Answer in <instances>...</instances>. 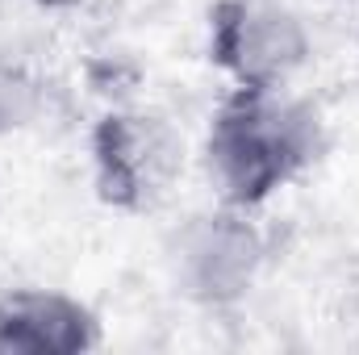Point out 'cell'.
I'll list each match as a JSON object with an SVG mask.
<instances>
[{"label": "cell", "mask_w": 359, "mask_h": 355, "mask_svg": "<svg viewBox=\"0 0 359 355\" xmlns=\"http://www.w3.org/2000/svg\"><path fill=\"white\" fill-rule=\"evenodd\" d=\"M326 130L313 105L284 88H234L205 134V172L222 205L259 209L318 163Z\"/></svg>", "instance_id": "1"}, {"label": "cell", "mask_w": 359, "mask_h": 355, "mask_svg": "<svg viewBox=\"0 0 359 355\" xmlns=\"http://www.w3.org/2000/svg\"><path fill=\"white\" fill-rule=\"evenodd\" d=\"M88 151L96 196L121 213L159 209L184 168V142L172 121L147 109H109L92 126Z\"/></svg>", "instance_id": "2"}, {"label": "cell", "mask_w": 359, "mask_h": 355, "mask_svg": "<svg viewBox=\"0 0 359 355\" xmlns=\"http://www.w3.org/2000/svg\"><path fill=\"white\" fill-rule=\"evenodd\" d=\"M313 55L305 21L280 0H213L209 63L234 88H284Z\"/></svg>", "instance_id": "3"}, {"label": "cell", "mask_w": 359, "mask_h": 355, "mask_svg": "<svg viewBox=\"0 0 359 355\" xmlns=\"http://www.w3.org/2000/svg\"><path fill=\"white\" fill-rule=\"evenodd\" d=\"M259 264H264V234L255 230L247 209L234 205L188 217L172 243L180 293L201 305L243 301L259 276Z\"/></svg>", "instance_id": "4"}, {"label": "cell", "mask_w": 359, "mask_h": 355, "mask_svg": "<svg viewBox=\"0 0 359 355\" xmlns=\"http://www.w3.org/2000/svg\"><path fill=\"white\" fill-rule=\"evenodd\" d=\"M100 347V318L63 288H8L0 293V351L80 355Z\"/></svg>", "instance_id": "5"}, {"label": "cell", "mask_w": 359, "mask_h": 355, "mask_svg": "<svg viewBox=\"0 0 359 355\" xmlns=\"http://www.w3.org/2000/svg\"><path fill=\"white\" fill-rule=\"evenodd\" d=\"M46 109V88L42 80L21 67V63H4L0 59V138L29 130Z\"/></svg>", "instance_id": "6"}, {"label": "cell", "mask_w": 359, "mask_h": 355, "mask_svg": "<svg viewBox=\"0 0 359 355\" xmlns=\"http://www.w3.org/2000/svg\"><path fill=\"white\" fill-rule=\"evenodd\" d=\"M38 8H46V13H72V8H84L88 0H34Z\"/></svg>", "instance_id": "7"}]
</instances>
